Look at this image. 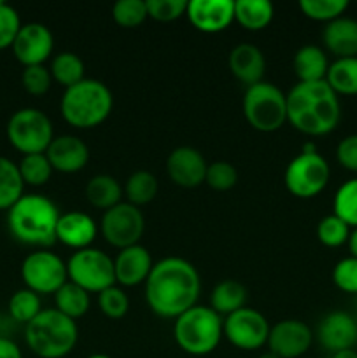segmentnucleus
<instances>
[{"mask_svg":"<svg viewBox=\"0 0 357 358\" xmlns=\"http://www.w3.org/2000/svg\"><path fill=\"white\" fill-rule=\"evenodd\" d=\"M146 285L147 306L161 318H178L198 303L202 280L192 262L164 257L154 262Z\"/></svg>","mask_w":357,"mask_h":358,"instance_id":"1","label":"nucleus"},{"mask_svg":"<svg viewBox=\"0 0 357 358\" xmlns=\"http://www.w3.org/2000/svg\"><path fill=\"white\" fill-rule=\"evenodd\" d=\"M340 117V98L326 80L298 83L287 93V122L303 135H329L336 129Z\"/></svg>","mask_w":357,"mask_h":358,"instance_id":"2","label":"nucleus"},{"mask_svg":"<svg viewBox=\"0 0 357 358\" xmlns=\"http://www.w3.org/2000/svg\"><path fill=\"white\" fill-rule=\"evenodd\" d=\"M59 210L42 194H23L7 212V226L14 240L41 250L56 243Z\"/></svg>","mask_w":357,"mask_h":358,"instance_id":"3","label":"nucleus"},{"mask_svg":"<svg viewBox=\"0 0 357 358\" xmlns=\"http://www.w3.org/2000/svg\"><path fill=\"white\" fill-rule=\"evenodd\" d=\"M112 107V91L97 79H84L76 86L66 87L59 100L62 117L77 129H93L104 124Z\"/></svg>","mask_w":357,"mask_h":358,"instance_id":"4","label":"nucleus"},{"mask_svg":"<svg viewBox=\"0 0 357 358\" xmlns=\"http://www.w3.org/2000/svg\"><path fill=\"white\" fill-rule=\"evenodd\" d=\"M24 341L38 358H63L76 348L79 329L76 320L51 308L42 310L30 324L24 325Z\"/></svg>","mask_w":357,"mask_h":358,"instance_id":"5","label":"nucleus"},{"mask_svg":"<svg viewBox=\"0 0 357 358\" xmlns=\"http://www.w3.org/2000/svg\"><path fill=\"white\" fill-rule=\"evenodd\" d=\"M174 338L178 348L192 357H205L219 346L223 336V318L212 308L192 306L175 318Z\"/></svg>","mask_w":357,"mask_h":358,"instance_id":"6","label":"nucleus"},{"mask_svg":"<svg viewBox=\"0 0 357 358\" xmlns=\"http://www.w3.org/2000/svg\"><path fill=\"white\" fill-rule=\"evenodd\" d=\"M241 110L255 131L273 133L287 122V94L275 84L261 80L245 90Z\"/></svg>","mask_w":357,"mask_h":358,"instance_id":"7","label":"nucleus"},{"mask_svg":"<svg viewBox=\"0 0 357 358\" xmlns=\"http://www.w3.org/2000/svg\"><path fill=\"white\" fill-rule=\"evenodd\" d=\"M331 168L314 143L303 145L301 152L287 164L284 173L286 189L300 199H312L321 194L329 184Z\"/></svg>","mask_w":357,"mask_h":358,"instance_id":"8","label":"nucleus"},{"mask_svg":"<svg viewBox=\"0 0 357 358\" xmlns=\"http://www.w3.org/2000/svg\"><path fill=\"white\" fill-rule=\"evenodd\" d=\"M7 140L23 156L46 154L55 140L52 122L42 110L34 107L20 108L10 115L7 122Z\"/></svg>","mask_w":357,"mask_h":358,"instance_id":"9","label":"nucleus"},{"mask_svg":"<svg viewBox=\"0 0 357 358\" xmlns=\"http://www.w3.org/2000/svg\"><path fill=\"white\" fill-rule=\"evenodd\" d=\"M69 282L86 290L88 294H100L115 285L114 259L98 248H84L70 255L66 262Z\"/></svg>","mask_w":357,"mask_h":358,"instance_id":"10","label":"nucleus"},{"mask_svg":"<svg viewBox=\"0 0 357 358\" xmlns=\"http://www.w3.org/2000/svg\"><path fill=\"white\" fill-rule=\"evenodd\" d=\"M21 280L24 289L38 296H49V294L55 296L69 282L66 262L49 250L31 252L21 264Z\"/></svg>","mask_w":357,"mask_h":358,"instance_id":"11","label":"nucleus"},{"mask_svg":"<svg viewBox=\"0 0 357 358\" xmlns=\"http://www.w3.org/2000/svg\"><path fill=\"white\" fill-rule=\"evenodd\" d=\"M100 233L111 247L128 248L139 245L146 229V219L136 206L128 201H121L114 208L104 212L100 220Z\"/></svg>","mask_w":357,"mask_h":358,"instance_id":"12","label":"nucleus"},{"mask_svg":"<svg viewBox=\"0 0 357 358\" xmlns=\"http://www.w3.org/2000/svg\"><path fill=\"white\" fill-rule=\"evenodd\" d=\"M270 324L254 308H241L223 320V336L238 350L254 352L268 343Z\"/></svg>","mask_w":357,"mask_h":358,"instance_id":"13","label":"nucleus"},{"mask_svg":"<svg viewBox=\"0 0 357 358\" xmlns=\"http://www.w3.org/2000/svg\"><path fill=\"white\" fill-rule=\"evenodd\" d=\"M314 343V332L304 322L287 318L270 329L268 352L279 358H300L310 350Z\"/></svg>","mask_w":357,"mask_h":358,"instance_id":"14","label":"nucleus"},{"mask_svg":"<svg viewBox=\"0 0 357 358\" xmlns=\"http://www.w3.org/2000/svg\"><path fill=\"white\" fill-rule=\"evenodd\" d=\"M55 37L51 30L42 23H27L21 27L16 41L13 44V52L23 66L44 65L52 55Z\"/></svg>","mask_w":357,"mask_h":358,"instance_id":"15","label":"nucleus"},{"mask_svg":"<svg viewBox=\"0 0 357 358\" xmlns=\"http://www.w3.org/2000/svg\"><path fill=\"white\" fill-rule=\"evenodd\" d=\"M206 168L203 154L188 145L177 147L167 157V173L178 187L196 189L205 184Z\"/></svg>","mask_w":357,"mask_h":358,"instance_id":"16","label":"nucleus"},{"mask_svg":"<svg viewBox=\"0 0 357 358\" xmlns=\"http://www.w3.org/2000/svg\"><path fill=\"white\" fill-rule=\"evenodd\" d=\"M186 17L203 34H219L234 21L233 0H191Z\"/></svg>","mask_w":357,"mask_h":358,"instance_id":"17","label":"nucleus"},{"mask_svg":"<svg viewBox=\"0 0 357 358\" xmlns=\"http://www.w3.org/2000/svg\"><path fill=\"white\" fill-rule=\"evenodd\" d=\"M318 343L329 353L356 348L357 322L345 311H332L318 324Z\"/></svg>","mask_w":357,"mask_h":358,"instance_id":"18","label":"nucleus"},{"mask_svg":"<svg viewBox=\"0 0 357 358\" xmlns=\"http://www.w3.org/2000/svg\"><path fill=\"white\" fill-rule=\"evenodd\" d=\"M52 170L59 173L72 175L84 170L90 161V149L86 143L74 135L55 136L51 145L46 150Z\"/></svg>","mask_w":357,"mask_h":358,"instance_id":"19","label":"nucleus"},{"mask_svg":"<svg viewBox=\"0 0 357 358\" xmlns=\"http://www.w3.org/2000/svg\"><path fill=\"white\" fill-rule=\"evenodd\" d=\"M154 262L150 252L142 245L119 250L118 257L114 259V275L115 283L121 287H136L147 282L153 269Z\"/></svg>","mask_w":357,"mask_h":358,"instance_id":"20","label":"nucleus"},{"mask_svg":"<svg viewBox=\"0 0 357 358\" xmlns=\"http://www.w3.org/2000/svg\"><path fill=\"white\" fill-rule=\"evenodd\" d=\"M100 227L94 222L93 217L84 212H66L59 215L58 226H56V241L74 250H84L90 248L91 243L97 240Z\"/></svg>","mask_w":357,"mask_h":358,"instance_id":"21","label":"nucleus"},{"mask_svg":"<svg viewBox=\"0 0 357 358\" xmlns=\"http://www.w3.org/2000/svg\"><path fill=\"white\" fill-rule=\"evenodd\" d=\"M227 66L231 73L245 86H254L261 83L266 72L265 55L254 44H238L231 49L227 56Z\"/></svg>","mask_w":357,"mask_h":358,"instance_id":"22","label":"nucleus"},{"mask_svg":"<svg viewBox=\"0 0 357 358\" xmlns=\"http://www.w3.org/2000/svg\"><path fill=\"white\" fill-rule=\"evenodd\" d=\"M326 49L338 58H356L357 56V21L352 17H338L326 24L322 31Z\"/></svg>","mask_w":357,"mask_h":358,"instance_id":"23","label":"nucleus"},{"mask_svg":"<svg viewBox=\"0 0 357 358\" xmlns=\"http://www.w3.org/2000/svg\"><path fill=\"white\" fill-rule=\"evenodd\" d=\"M293 69L300 83H318L326 80L329 70L328 56L318 45H303L296 51Z\"/></svg>","mask_w":357,"mask_h":358,"instance_id":"24","label":"nucleus"},{"mask_svg":"<svg viewBox=\"0 0 357 358\" xmlns=\"http://www.w3.org/2000/svg\"><path fill=\"white\" fill-rule=\"evenodd\" d=\"M248 292L244 283L237 280H223L210 294V308L220 317H230L234 311L247 306Z\"/></svg>","mask_w":357,"mask_h":358,"instance_id":"25","label":"nucleus"},{"mask_svg":"<svg viewBox=\"0 0 357 358\" xmlns=\"http://www.w3.org/2000/svg\"><path fill=\"white\" fill-rule=\"evenodd\" d=\"M275 16L273 3L268 0H237L234 21L248 31L265 30Z\"/></svg>","mask_w":357,"mask_h":358,"instance_id":"26","label":"nucleus"},{"mask_svg":"<svg viewBox=\"0 0 357 358\" xmlns=\"http://www.w3.org/2000/svg\"><path fill=\"white\" fill-rule=\"evenodd\" d=\"M122 198V187L114 177L111 175H94L90 178L86 185V199L90 201L91 206L98 210H107L114 208L115 205L121 203Z\"/></svg>","mask_w":357,"mask_h":358,"instance_id":"27","label":"nucleus"},{"mask_svg":"<svg viewBox=\"0 0 357 358\" xmlns=\"http://www.w3.org/2000/svg\"><path fill=\"white\" fill-rule=\"evenodd\" d=\"M326 83L336 94L356 96L357 94V56L356 58H338L329 63Z\"/></svg>","mask_w":357,"mask_h":358,"instance_id":"28","label":"nucleus"},{"mask_svg":"<svg viewBox=\"0 0 357 358\" xmlns=\"http://www.w3.org/2000/svg\"><path fill=\"white\" fill-rule=\"evenodd\" d=\"M24 182L14 161L0 156V210L9 212L23 196Z\"/></svg>","mask_w":357,"mask_h":358,"instance_id":"29","label":"nucleus"},{"mask_svg":"<svg viewBox=\"0 0 357 358\" xmlns=\"http://www.w3.org/2000/svg\"><path fill=\"white\" fill-rule=\"evenodd\" d=\"M55 304L59 313L72 318V320H77V318H83L90 311L91 299L86 290L77 287L76 283L66 282L55 294Z\"/></svg>","mask_w":357,"mask_h":358,"instance_id":"30","label":"nucleus"},{"mask_svg":"<svg viewBox=\"0 0 357 358\" xmlns=\"http://www.w3.org/2000/svg\"><path fill=\"white\" fill-rule=\"evenodd\" d=\"M158 178L154 177L150 171L147 170H139L135 173L130 175V178L126 180L125 184V196H126V201L130 205L140 206L144 205H149L150 201H154V198L158 196Z\"/></svg>","mask_w":357,"mask_h":358,"instance_id":"31","label":"nucleus"},{"mask_svg":"<svg viewBox=\"0 0 357 358\" xmlns=\"http://www.w3.org/2000/svg\"><path fill=\"white\" fill-rule=\"evenodd\" d=\"M49 72H51L52 80H56V83H58L59 86L65 87V90L66 87L76 86L80 80L86 79V77H84V62L76 55V52L69 51L59 52V55H56L55 58H52Z\"/></svg>","mask_w":357,"mask_h":358,"instance_id":"32","label":"nucleus"},{"mask_svg":"<svg viewBox=\"0 0 357 358\" xmlns=\"http://www.w3.org/2000/svg\"><path fill=\"white\" fill-rule=\"evenodd\" d=\"M332 210L350 229L357 227V178H350L340 185L332 199Z\"/></svg>","mask_w":357,"mask_h":358,"instance_id":"33","label":"nucleus"},{"mask_svg":"<svg viewBox=\"0 0 357 358\" xmlns=\"http://www.w3.org/2000/svg\"><path fill=\"white\" fill-rule=\"evenodd\" d=\"M18 168H20L24 185H31V187H42V185L48 184L52 177V171H55L46 154L23 156Z\"/></svg>","mask_w":357,"mask_h":358,"instance_id":"34","label":"nucleus"},{"mask_svg":"<svg viewBox=\"0 0 357 358\" xmlns=\"http://www.w3.org/2000/svg\"><path fill=\"white\" fill-rule=\"evenodd\" d=\"M42 311L41 296L28 289L16 290L9 299V315L14 322L20 324H30L35 317Z\"/></svg>","mask_w":357,"mask_h":358,"instance_id":"35","label":"nucleus"},{"mask_svg":"<svg viewBox=\"0 0 357 358\" xmlns=\"http://www.w3.org/2000/svg\"><path fill=\"white\" fill-rule=\"evenodd\" d=\"M300 10L314 21H322V23H331L343 16L349 9L346 0H300Z\"/></svg>","mask_w":357,"mask_h":358,"instance_id":"36","label":"nucleus"},{"mask_svg":"<svg viewBox=\"0 0 357 358\" xmlns=\"http://www.w3.org/2000/svg\"><path fill=\"white\" fill-rule=\"evenodd\" d=\"M350 231L352 229H350L340 217L331 213V215H326L324 219L318 222L317 238L324 247L338 248L349 243Z\"/></svg>","mask_w":357,"mask_h":358,"instance_id":"37","label":"nucleus"},{"mask_svg":"<svg viewBox=\"0 0 357 358\" xmlns=\"http://www.w3.org/2000/svg\"><path fill=\"white\" fill-rule=\"evenodd\" d=\"M112 17L121 28H136L147 20L146 0H119L112 7Z\"/></svg>","mask_w":357,"mask_h":358,"instance_id":"38","label":"nucleus"},{"mask_svg":"<svg viewBox=\"0 0 357 358\" xmlns=\"http://www.w3.org/2000/svg\"><path fill=\"white\" fill-rule=\"evenodd\" d=\"M98 308L107 318L119 320L130 311V299L121 287L112 285L98 294Z\"/></svg>","mask_w":357,"mask_h":358,"instance_id":"39","label":"nucleus"},{"mask_svg":"<svg viewBox=\"0 0 357 358\" xmlns=\"http://www.w3.org/2000/svg\"><path fill=\"white\" fill-rule=\"evenodd\" d=\"M205 182L214 191H231L238 182V171L234 164L227 163V161H216V163H210L209 168H206Z\"/></svg>","mask_w":357,"mask_h":358,"instance_id":"40","label":"nucleus"},{"mask_svg":"<svg viewBox=\"0 0 357 358\" xmlns=\"http://www.w3.org/2000/svg\"><path fill=\"white\" fill-rule=\"evenodd\" d=\"M147 16L160 23H170L186 16L188 0H146Z\"/></svg>","mask_w":357,"mask_h":358,"instance_id":"41","label":"nucleus"},{"mask_svg":"<svg viewBox=\"0 0 357 358\" xmlns=\"http://www.w3.org/2000/svg\"><path fill=\"white\" fill-rule=\"evenodd\" d=\"M21 27L23 24H21L18 10L9 3L0 0V51L13 48Z\"/></svg>","mask_w":357,"mask_h":358,"instance_id":"42","label":"nucleus"},{"mask_svg":"<svg viewBox=\"0 0 357 358\" xmlns=\"http://www.w3.org/2000/svg\"><path fill=\"white\" fill-rule=\"evenodd\" d=\"M52 77L49 69L44 65L35 66H24L23 73H21V84H23L24 91L31 96H42L51 90Z\"/></svg>","mask_w":357,"mask_h":358,"instance_id":"43","label":"nucleus"},{"mask_svg":"<svg viewBox=\"0 0 357 358\" xmlns=\"http://www.w3.org/2000/svg\"><path fill=\"white\" fill-rule=\"evenodd\" d=\"M332 283L345 294H357V259L345 257L332 269Z\"/></svg>","mask_w":357,"mask_h":358,"instance_id":"44","label":"nucleus"},{"mask_svg":"<svg viewBox=\"0 0 357 358\" xmlns=\"http://www.w3.org/2000/svg\"><path fill=\"white\" fill-rule=\"evenodd\" d=\"M336 159L345 170L357 173V133L349 135L336 147Z\"/></svg>","mask_w":357,"mask_h":358,"instance_id":"45","label":"nucleus"},{"mask_svg":"<svg viewBox=\"0 0 357 358\" xmlns=\"http://www.w3.org/2000/svg\"><path fill=\"white\" fill-rule=\"evenodd\" d=\"M0 358H23V353L13 339L0 336Z\"/></svg>","mask_w":357,"mask_h":358,"instance_id":"46","label":"nucleus"},{"mask_svg":"<svg viewBox=\"0 0 357 358\" xmlns=\"http://www.w3.org/2000/svg\"><path fill=\"white\" fill-rule=\"evenodd\" d=\"M349 250H350V255L352 257L357 259V227H354L352 231H350V236H349Z\"/></svg>","mask_w":357,"mask_h":358,"instance_id":"47","label":"nucleus"},{"mask_svg":"<svg viewBox=\"0 0 357 358\" xmlns=\"http://www.w3.org/2000/svg\"><path fill=\"white\" fill-rule=\"evenodd\" d=\"M329 358H357V350H343V352H336L331 353Z\"/></svg>","mask_w":357,"mask_h":358,"instance_id":"48","label":"nucleus"},{"mask_svg":"<svg viewBox=\"0 0 357 358\" xmlns=\"http://www.w3.org/2000/svg\"><path fill=\"white\" fill-rule=\"evenodd\" d=\"M258 358H279L275 355V353H272V352H265V353H261V355H259Z\"/></svg>","mask_w":357,"mask_h":358,"instance_id":"49","label":"nucleus"},{"mask_svg":"<svg viewBox=\"0 0 357 358\" xmlns=\"http://www.w3.org/2000/svg\"><path fill=\"white\" fill-rule=\"evenodd\" d=\"M88 358H111V357L104 355V353H94V355H90Z\"/></svg>","mask_w":357,"mask_h":358,"instance_id":"50","label":"nucleus"},{"mask_svg":"<svg viewBox=\"0 0 357 358\" xmlns=\"http://www.w3.org/2000/svg\"><path fill=\"white\" fill-rule=\"evenodd\" d=\"M2 327H4V317L2 313H0V331H2Z\"/></svg>","mask_w":357,"mask_h":358,"instance_id":"51","label":"nucleus"},{"mask_svg":"<svg viewBox=\"0 0 357 358\" xmlns=\"http://www.w3.org/2000/svg\"><path fill=\"white\" fill-rule=\"evenodd\" d=\"M356 348H357V341H356Z\"/></svg>","mask_w":357,"mask_h":358,"instance_id":"52","label":"nucleus"}]
</instances>
